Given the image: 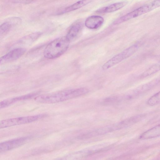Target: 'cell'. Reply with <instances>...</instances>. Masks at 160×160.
<instances>
[{
  "label": "cell",
  "instance_id": "277c9868",
  "mask_svg": "<svg viewBox=\"0 0 160 160\" xmlns=\"http://www.w3.org/2000/svg\"><path fill=\"white\" fill-rule=\"evenodd\" d=\"M47 116V114H40L3 120L0 121V128H3L31 123L43 118Z\"/></svg>",
  "mask_w": 160,
  "mask_h": 160
},
{
  "label": "cell",
  "instance_id": "9a60e30c",
  "mask_svg": "<svg viewBox=\"0 0 160 160\" xmlns=\"http://www.w3.org/2000/svg\"><path fill=\"white\" fill-rule=\"evenodd\" d=\"M12 25L8 21L3 23L0 27V35L7 33L11 28Z\"/></svg>",
  "mask_w": 160,
  "mask_h": 160
},
{
  "label": "cell",
  "instance_id": "52a82bcc",
  "mask_svg": "<svg viewBox=\"0 0 160 160\" xmlns=\"http://www.w3.org/2000/svg\"><path fill=\"white\" fill-rule=\"evenodd\" d=\"M104 21V18L101 16H92L86 19L85 24L86 26L88 28L96 29L102 25Z\"/></svg>",
  "mask_w": 160,
  "mask_h": 160
},
{
  "label": "cell",
  "instance_id": "9c48e42d",
  "mask_svg": "<svg viewBox=\"0 0 160 160\" xmlns=\"http://www.w3.org/2000/svg\"><path fill=\"white\" fill-rule=\"evenodd\" d=\"M127 3L126 1L115 3L108 6L101 8L96 11V12L101 13L112 12L122 8Z\"/></svg>",
  "mask_w": 160,
  "mask_h": 160
},
{
  "label": "cell",
  "instance_id": "8fae6325",
  "mask_svg": "<svg viewBox=\"0 0 160 160\" xmlns=\"http://www.w3.org/2000/svg\"><path fill=\"white\" fill-rule=\"evenodd\" d=\"M82 27V24L81 22H75L70 28L66 37L70 42L78 36Z\"/></svg>",
  "mask_w": 160,
  "mask_h": 160
},
{
  "label": "cell",
  "instance_id": "6da1fadb",
  "mask_svg": "<svg viewBox=\"0 0 160 160\" xmlns=\"http://www.w3.org/2000/svg\"><path fill=\"white\" fill-rule=\"evenodd\" d=\"M89 92L85 88L62 90L57 92L43 95L36 97L38 102L46 104L61 102L84 95Z\"/></svg>",
  "mask_w": 160,
  "mask_h": 160
},
{
  "label": "cell",
  "instance_id": "3957f363",
  "mask_svg": "<svg viewBox=\"0 0 160 160\" xmlns=\"http://www.w3.org/2000/svg\"><path fill=\"white\" fill-rule=\"evenodd\" d=\"M141 44L140 42H136L115 56L103 65L102 69H108L130 57L138 49Z\"/></svg>",
  "mask_w": 160,
  "mask_h": 160
},
{
  "label": "cell",
  "instance_id": "7a4b0ae2",
  "mask_svg": "<svg viewBox=\"0 0 160 160\" xmlns=\"http://www.w3.org/2000/svg\"><path fill=\"white\" fill-rule=\"evenodd\" d=\"M70 42L65 37L60 38L50 43L45 48L44 57L48 59H53L59 57L67 50Z\"/></svg>",
  "mask_w": 160,
  "mask_h": 160
},
{
  "label": "cell",
  "instance_id": "5b68a950",
  "mask_svg": "<svg viewBox=\"0 0 160 160\" xmlns=\"http://www.w3.org/2000/svg\"><path fill=\"white\" fill-rule=\"evenodd\" d=\"M29 137H23L8 140L0 144V152H4L18 148L26 143Z\"/></svg>",
  "mask_w": 160,
  "mask_h": 160
},
{
  "label": "cell",
  "instance_id": "30bf717a",
  "mask_svg": "<svg viewBox=\"0 0 160 160\" xmlns=\"http://www.w3.org/2000/svg\"><path fill=\"white\" fill-rule=\"evenodd\" d=\"M160 136V124L144 132L140 136L139 138L146 140Z\"/></svg>",
  "mask_w": 160,
  "mask_h": 160
},
{
  "label": "cell",
  "instance_id": "2e32d148",
  "mask_svg": "<svg viewBox=\"0 0 160 160\" xmlns=\"http://www.w3.org/2000/svg\"><path fill=\"white\" fill-rule=\"evenodd\" d=\"M34 0H13V2L14 3L28 4L32 2Z\"/></svg>",
  "mask_w": 160,
  "mask_h": 160
},
{
  "label": "cell",
  "instance_id": "8992f818",
  "mask_svg": "<svg viewBox=\"0 0 160 160\" xmlns=\"http://www.w3.org/2000/svg\"><path fill=\"white\" fill-rule=\"evenodd\" d=\"M25 51V50L22 48H16L10 51L1 58L0 64L6 63L17 59L23 55Z\"/></svg>",
  "mask_w": 160,
  "mask_h": 160
},
{
  "label": "cell",
  "instance_id": "4fadbf2b",
  "mask_svg": "<svg viewBox=\"0 0 160 160\" xmlns=\"http://www.w3.org/2000/svg\"><path fill=\"white\" fill-rule=\"evenodd\" d=\"M160 70V63L154 64L142 73L139 76L140 79L143 78L154 74Z\"/></svg>",
  "mask_w": 160,
  "mask_h": 160
},
{
  "label": "cell",
  "instance_id": "5bb4252c",
  "mask_svg": "<svg viewBox=\"0 0 160 160\" xmlns=\"http://www.w3.org/2000/svg\"><path fill=\"white\" fill-rule=\"evenodd\" d=\"M147 103L150 106L160 103V91L150 98L147 101Z\"/></svg>",
  "mask_w": 160,
  "mask_h": 160
},
{
  "label": "cell",
  "instance_id": "7c38bea8",
  "mask_svg": "<svg viewBox=\"0 0 160 160\" xmlns=\"http://www.w3.org/2000/svg\"><path fill=\"white\" fill-rule=\"evenodd\" d=\"M92 0H80L67 7L59 12V14L69 12L80 8L90 3Z\"/></svg>",
  "mask_w": 160,
  "mask_h": 160
},
{
  "label": "cell",
  "instance_id": "ba28073f",
  "mask_svg": "<svg viewBox=\"0 0 160 160\" xmlns=\"http://www.w3.org/2000/svg\"><path fill=\"white\" fill-rule=\"evenodd\" d=\"M36 95V93L30 94L4 100L0 102V108H6L19 101L30 99Z\"/></svg>",
  "mask_w": 160,
  "mask_h": 160
}]
</instances>
